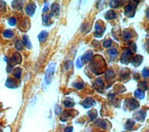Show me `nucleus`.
<instances>
[{
  "instance_id": "obj_1",
  "label": "nucleus",
  "mask_w": 149,
  "mask_h": 132,
  "mask_svg": "<svg viewBox=\"0 0 149 132\" xmlns=\"http://www.w3.org/2000/svg\"><path fill=\"white\" fill-rule=\"evenodd\" d=\"M89 67L91 70L95 75H99L103 73L106 68V62L101 56L96 55L93 59Z\"/></svg>"
},
{
  "instance_id": "obj_4",
  "label": "nucleus",
  "mask_w": 149,
  "mask_h": 132,
  "mask_svg": "<svg viewBox=\"0 0 149 132\" xmlns=\"http://www.w3.org/2000/svg\"><path fill=\"white\" fill-rule=\"evenodd\" d=\"M132 55H133V53L130 48H126L125 49L121 57L120 61L121 64L128 65L130 62V58Z\"/></svg>"
},
{
  "instance_id": "obj_25",
  "label": "nucleus",
  "mask_w": 149,
  "mask_h": 132,
  "mask_svg": "<svg viewBox=\"0 0 149 132\" xmlns=\"http://www.w3.org/2000/svg\"><path fill=\"white\" fill-rule=\"evenodd\" d=\"M24 45L23 43V41H22L21 40H18L15 43V47L18 51H22L24 47Z\"/></svg>"
},
{
  "instance_id": "obj_21",
  "label": "nucleus",
  "mask_w": 149,
  "mask_h": 132,
  "mask_svg": "<svg viewBox=\"0 0 149 132\" xmlns=\"http://www.w3.org/2000/svg\"><path fill=\"white\" fill-rule=\"evenodd\" d=\"M123 37L125 40H129L132 39L133 37V33L131 30H125L123 32Z\"/></svg>"
},
{
  "instance_id": "obj_26",
  "label": "nucleus",
  "mask_w": 149,
  "mask_h": 132,
  "mask_svg": "<svg viewBox=\"0 0 149 132\" xmlns=\"http://www.w3.org/2000/svg\"><path fill=\"white\" fill-rule=\"evenodd\" d=\"M115 76V75L114 72L111 70H107L106 73H105V77H106V79L107 80H110L114 78Z\"/></svg>"
},
{
  "instance_id": "obj_34",
  "label": "nucleus",
  "mask_w": 149,
  "mask_h": 132,
  "mask_svg": "<svg viewBox=\"0 0 149 132\" xmlns=\"http://www.w3.org/2000/svg\"><path fill=\"white\" fill-rule=\"evenodd\" d=\"M110 7L111 8H117L120 6V1H111L110 3Z\"/></svg>"
},
{
  "instance_id": "obj_36",
  "label": "nucleus",
  "mask_w": 149,
  "mask_h": 132,
  "mask_svg": "<svg viewBox=\"0 0 149 132\" xmlns=\"http://www.w3.org/2000/svg\"><path fill=\"white\" fill-rule=\"evenodd\" d=\"M108 53L111 57H115L117 55L118 51L115 48H111L108 51Z\"/></svg>"
},
{
  "instance_id": "obj_15",
  "label": "nucleus",
  "mask_w": 149,
  "mask_h": 132,
  "mask_svg": "<svg viewBox=\"0 0 149 132\" xmlns=\"http://www.w3.org/2000/svg\"><path fill=\"white\" fill-rule=\"evenodd\" d=\"M95 124L98 126V127L103 128L104 129H108L109 126H111L110 123H109L108 121L104 119H98L96 121Z\"/></svg>"
},
{
  "instance_id": "obj_18",
  "label": "nucleus",
  "mask_w": 149,
  "mask_h": 132,
  "mask_svg": "<svg viewBox=\"0 0 149 132\" xmlns=\"http://www.w3.org/2000/svg\"><path fill=\"white\" fill-rule=\"evenodd\" d=\"M48 37V33L46 31V30H43V31L41 32L38 35V39L40 43H44L46 40L47 39Z\"/></svg>"
},
{
  "instance_id": "obj_45",
  "label": "nucleus",
  "mask_w": 149,
  "mask_h": 132,
  "mask_svg": "<svg viewBox=\"0 0 149 132\" xmlns=\"http://www.w3.org/2000/svg\"><path fill=\"white\" fill-rule=\"evenodd\" d=\"M14 66H13L12 64H8V66L7 67V72L8 73H10L12 72V70L13 69V68Z\"/></svg>"
},
{
  "instance_id": "obj_5",
  "label": "nucleus",
  "mask_w": 149,
  "mask_h": 132,
  "mask_svg": "<svg viewBox=\"0 0 149 132\" xmlns=\"http://www.w3.org/2000/svg\"><path fill=\"white\" fill-rule=\"evenodd\" d=\"M105 30H106V29L104 28L103 23L100 22H97L95 24V37L98 38L101 37L104 34Z\"/></svg>"
},
{
  "instance_id": "obj_38",
  "label": "nucleus",
  "mask_w": 149,
  "mask_h": 132,
  "mask_svg": "<svg viewBox=\"0 0 149 132\" xmlns=\"http://www.w3.org/2000/svg\"><path fill=\"white\" fill-rule=\"evenodd\" d=\"M142 76L143 78H147L149 77V69L147 68H143V69L142 70Z\"/></svg>"
},
{
  "instance_id": "obj_7",
  "label": "nucleus",
  "mask_w": 149,
  "mask_h": 132,
  "mask_svg": "<svg viewBox=\"0 0 149 132\" xmlns=\"http://www.w3.org/2000/svg\"><path fill=\"white\" fill-rule=\"evenodd\" d=\"M60 6L58 4L54 3L52 4L51 7V12L49 13L50 18L52 17H58L59 15Z\"/></svg>"
},
{
  "instance_id": "obj_11",
  "label": "nucleus",
  "mask_w": 149,
  "mask_h": 132,
  "mask_svg": "<svg viewBox=\"0 0 149 132\" xmlns=\"http://www.w3.org/2000/svg\"><path fill=\"white\" fill-rule=\"evenodd\" d=\"M36 9V5L34 3H30L27 5L25 11L27 15L30 16H33L34 14Z\"/></svg>"
},
{
  "instance_id": "obj_32",
  "label": "nucleus",
  "mask_w": 149,
  "mask_h": 132,
  "mask_svg": "<svg viewBox=\"0 0 149 132\" xmlns=\"http://www.w3.org/2000/svg\"><path fill=\"white\" fill-rule=\"evenodd\" d=\"M22 74V69L20 68H16L14 69L13 71V75H14L15 78L17 79H19L21 78Z\"/></svg>"
},
{
  "instance_id": "obj_35",
  "label": "nucleus",
  "mask_w": 149,
  "mask_h": 132,
  "mask_svg": "<svg viewBox=\"0 0 149 132\" xmlns=\"http://www.w3.org/2000/svg\"><path fill=\"white\" fill-rule=\"evenodd\" d=\"M73 86L74 87H75L77 89L81 90L84 87V83H83V82H76V83H74L73 84Z\"/></svg>"
},
{
  "instance_id": "obj_20",
  "label": "nucleus",
  "mask_w": 149,
  "mask_h": 132,
  "mask_svg": "<svg viewBox=\"0 0 149 132\" xmlns=\"http://www.w3.org/2000/svg\"><path fill=\"white\" fill-rule=\"evenodd\" d=\"M23 1H13L11 3V5L13 9L16 10H21L22 9Z\"/></svg>"
},
{
  "instance_id": "obj_27",
  "label": "nucleus",
  "mask_w": 149,
  "mask_h": 132,
  "mask_svg": "<svg viewBox=\"0 0 149 132\" xmlns=\"http://www.w3.org/2000/svg\"><path fill=\"white\" fill-rule=\"evenodd\" d=\"M3 35L5 38H12L14 35V33L11 29H8L5 30L3 33Z\"/></svg>"
},
{
  "instance_id": "obj_19",
  "label": "nucleus",
  "mask_w": 149,
  "mask_h": 132,
  "mask_svg": "<svg viewBox=\"0 0 149 132\" xmlns=\"http://www.w3.org/2000/svg\"><path fill=\"white\" fill-rule=\"evenodd\" d=\"M23 43L24 45L27 48L29 49H32V44L29 39V37L27 35H24L23 36Z\"/></svg>"
},
{
  "instance_id": "obj_31",
  "label": "nucleus",
  "mask_w": 149,
  "mask_h": 132,
  "mask_svg": "<svg viewBox=\"0 0 149 132\" xmlns=\"http://www.w3.org/2000/svg\"><path fill=\"white\" fill-rule=\"evenodd\" d=\"M116 28H117V30H116V31H117V32H115L114 29H112V32H111V33L112 34L113 37H114L115 39L118 40V37L120 36L121 32H120V27H118V26H117V27H116Z\"/></svg>"
},
{
  "instance_id": "obj_42",
  "label": "nucleus",
  "mask_w": 149,
  "mask_h": 132,
  "mask_svg": "<svg viewBox=\"0 0 149 132\" xmlns=\"http://www.w3.org/2000/svg\"><path fill=\"white\" fill-rule=\"evenodd\" d=\"M49 18H50V16H49V15H46L43 16V23L44 24V25H47V24Z\"/></svg>"
},
{
  "instance_id": "obj_44",
  "label": "nucleus",
  "mask_w": 149,
  "mask_h": 132,
  "mask_svg": "<svg viewBox=\"0 0 149 132\" xmlns=\"http://www.w3.org/2000/svg\"><path fill=\"white\" fill-rule=\"evenodd\" d=\"M61 111H62V108L60 106L57 105L56 106H55V113H56V115L60 114Z\"/></svg>"
},
{
  "instance_id": "obj_50",
  "label": "nucleus",
  "mask_w": 149,
  "mask_h": 132,
  "mask_svg": "<svg viewBox=\"0 0 149 132\" xmlns=\"http://www.w3.org/2000/svg\"><path fill=\"white\" fill-rule=\"evenodd\" d=\"M146 17H147V18L149 19V7L147 8V10H146Z\"/></svg>"
},
{
  "instance_id": "obj_6",
  "label": "nucleus",
  "mask_w": 149,
  "mask_h": 132,
  "mask_svg": "<svg viewBox=\"0 0 149 132\" xmlns=\"http://www.w3.org/2000/svg\"><path fill=\"white\" fill-rule=\"evenodd\" d=\"M125 104L129 109L132 110L136 109L140 106L139 103H138L135 99L133 98L126 99L125 101Z\"/></svg>"
},
{
  "instance_id": "obj_2",
  "label": "nucleus",
  "mask_w": 149,
  "mask_h": 132,
  "mask_svg": "<svg viewBox=\"0 0 149 132\" xmlns=\"http://www.w3.org/2000/svg\"><path fill=\"white\" fill-rule=\"evenodd\" d=\"M56 63L51 62L49 64L47 68V69L46 70V73L44 76V82L46 85H49L51 84L52 78L54 75L55 70H56Z\"/></svg>"
},
{
  "instance_id": "obj_48",
  "label": "nucleus",
  "mask_w": 149,
  "mask_h": 132,
  "mask_svg": "<svg viewBox=\"0 0 149 132\" xmlns=\"http://www.w3.org/2000/svg\"><path fill=\"white\" fill-rule=\"evenodd\" d=\"M73 128L72 126H69V127L66 128L65 129V132H72Z\"/></svg>"
},
{
  "instance_id": "obj_52",
  "label": "nucleus",
  "mask_w": 149,
  "mask_h": 132,
  "mask_svg": "<svg viewBox=\"0 0 149 132\" xmlns=\"http://www.w3.org/2000/svg\"><path fill=\"white\" fill-rule=\"evenodd\" d=\"M122 132H125V131H122Z\"/></svg>"
},
{
  "instance_id": "obj_16",
  "label": "nucleus",
  "mask_w": 149,
  "mask_h": 132,
  "mask_svg": "<svg viewBox=\"0 0 149 132\" xmlns=\"http://www.w3.org/2000/svg\"><path fill=\"white\" fill-rule=\"evenodd\" d=\"M93 86L96 90L98 91V92H100V91H101L103 89L104 86L103 79L100 78H97L95 80V83H94Z\"/></svg>"
},
{
  "instance_id": "obj_33",
  "label": "nucleus",
  "mask_w": 149,
  "mask_h": 132,
  "mask_svg": "<svg viewBox=\"0 0 149 132\" xmlns=\"http://www.w3.org/2000/svg\"><path fill=\"white\" fill-rule=\"evenodd\" d=\"M70 116H71L70 112L65 111L63 112V115L62 116V117L61 118V120L62 121V122H65V121H66L68 119V118Z\"/></svg>"
},
{
  "instance_id": "obj_49",
  "label": "nucleus",
  "mask_w": 149,
  "mask_h": 132,
  "mask_svg": "<svg viewBox=\"0 0 149 132\" xmlns=\"http://www.w3.org/2000/svg\"><path fill=\"white\" fill-rule=\"evenodd\" d=\"M69 61L67 62V63H66V64H65L66 68H67V69L71 68H72V67H73V63L72 62H71L70 64H69Z\"/></svg>"
},
{
  "instance_id": "obj_23",
  "label": "nucleus",
  "mask_w": 149,
  "mask_h": 132,
  "mask_svg": "<svg viewBox=\"0 0 149 132\" xmlns=\"http://www.w3.org/2000/svg\"><path fill=\"white\" fill-rule=\"evenodd\" d=\"M116 18V13L114 11L110 10L105 14V18L107 20H112Z\"/></svg>"
},
{
  "instance_id": "obj_22",
  "label": "nucleus",
  "mask_w": 149,
  "mask_h": 132,
  "mask_svg": "<svg viewBox=\"0 0 149 132\" xmlns=\"http://www.w3.org/2000/svg\"><path fill=\"white\" fill-rule=\"evenodd\" d=\"M134 95L135 96V97L138 99H140V100H142V99L145 98V92L140 89H137L136 91H135L134 93Z\"/></svg>"
},
{
  "instance_id": "obj_8",
  "label": "nucleus",
  "mask_w": 149,
  "mask_h": 132,
  "mask_svg": "<svg viewBox=\"0 0 149 132\" xmlns=\"http://www.w3.org/2000/svg\"><path fill=\"white\" fill-rule=\"evenodd\" d=\"M21 62H22V57L21 55V54L18 53V52H16V53H13V54L12 55V58L11 59H10V62L9 64H12L13 66H14L16 64V65L20 64Z\"/></svg>"
},
{
  "instance_id": "obj_13",
  "label": "nucleus",
  "mask_w": 149,
  "mask_h": 132,
  "mask_svg": "<svg viewBox=\"0 0 149 132\" xmlns=\"http://www.w3.org/2000/svg\"><path fill=\"white\" fill-rule=\"evenodd\" d=\"M30 27V23L29 19L25 18L23 19V21L20 23L19 28L23 32H26L27 30H29Z\"/></svg>"
},
{
  "instance_id": "obj_37",
  "label": "nucleus",
  "mask_w": 149,
  "mask_h": 132,
  "mask_svg": "<svg viewBox=\"0 0 149 132\" xmlns=\"http://www.w3.org/2000/svg\"><path fill=\"white\" fill-rule=\"evenodd\" d=\"M83 65V61L82 60V57L81 56L78 57V58L77 59L76 61V67L78 69H81L82 68Z\"/></svg>"
},
{
  "instance_id": "obj_9",
  "label": "nucleus",
  "mask_w": 149,
  "mask_h": 132,
  "mask_svg": "<svg viewBox=\"0 0 149 132\" xmlns=\"http://www.w3.org/2000/svg\"><path fill=\"white\" fill-rule=\"evenodd\" d=\"M82 105L85 108L87 109L90 108L91 107L96 105V101L93 98L91 97H87L82 103Z\"/></svg>"
},
{
  "instance_id": "obj_29",
  "label": "nucleus",
  "mask_w": 149,
  "mask_h": 132,
  "mask_svg": "<svg viewBox=\"0 0 149 132\" xmlns=\"http://www.w3.org/2000/svg\"><path fill=\"white\" fill-rule=\"evenodd\" d=\"M135 125V122L131 119H128L125 124V128L126 130H131Z\"/></svg>"
},
{
  "instance_id": "obj_24",
  "label": "nucleus",
  "mask_w": 149,
  "mask_h": 132,
  "mask_svg": "<svg viewBox=\"0 0 149 132\" xmlns=\"http://www.w3.org/2000/svg\"><path fill=\"white\" fill-rule=\"evenodd\" d=\"M63 105L67 108H72V107L74 106V103L72 99H71V98H67L63 101Z\"/></svg>"
},
{
  "instance_id": "obj_10",
  "label": "nucleus",
  "mask_w": 149,
  "mask_h": 132,
  "mask_svg": "<svg viewBox=\"0 0 149 132\" xmlns=\"http://www.w3.org/2000/svg\"><path fill=\"white\" fill-rule=\"evenodd\" d=\"M5 86L9 89H16L18 87V82L13 78H8L5 82Z\"/></svg>"
},
{
  "instance_id": "obj_12",
  "label": "nucleus",
  "mask_w": 149,
  "mask_h": 132,
  "mask_svg": "<svg viewBox=\"0 0 149 132\" xmlns=\"http://www.w3.org/2000/svg\"><path fill=\"white\" fill-rule=\"evenodd\" d=\"M134 118L137 121L143 122L145 120V118L146 116V112L142 110L137 111L133 115Z\"/></svg>"
},
{
  "instance_id": "obj_14",
  "label": "nucleus",
  "mask_w": 149,
  "mask_h": 132,
  "mask_svg": "<svg viewBox=\"0 0 149 132\" xmlns=\"http://www.w3.org/2000/svg\"><path fill=\"white\" fill-rule=\"evenodd\" d=\"M93 56V52L92 51H88L84 54V55L82 57V60L83 64H86L89 62L92 59Z\"/></svg>"
},
{
  "instance_id": "obj_3",
  "label": "nucleus",
  "mask_w": 149,
  "mask_h": 132,
  "mask_svg": "<svg viewBox=\"0 0 149 132\" xmlns=\"http://www.w3.org/2000/svg\"><path fill=\"white\" fill-rule=\"evenodd\" d=\"M139 1H133L126 5L125 9H124L125 15L128 18H133L135 15L136 7L138 4H139Z\"/></svg>"
},
{
  "instance_id": "obj_40",
  "label": "nucleus",
  "mask_w": 149,
  "mask_h": 132,
  "mask_svg": "<svg viewBox=\"0 0 149 132\" xmlns=\"http://www.w3.org/2000/svg\"><path fill=\"white\" fill-rule=\"evenodd\" d=\"M6 11V3L4 1H0V11Z\"/></svg>"
},
{
  "instance_id": "obj_39",
  "label": "nucleus",
  "mask_w": 149,
  "mask_h": 132,
  "mask_svg": "<svg viewBox=\"0 0 149 132\" xmlns=\"http://www.w3.org/2000/svg\"><path fill=\"white\" fill-rule=\"evenodd\" d=\"M8 24L11 26H14L16 24V19L14 17H11L8 20Z\"/></svg>"
},
{
  "instance_id": "obj_41",
  "label": "nucleus",
  "mask_w": 149,
  "mask_h": 132,
  "mask_svg": "<svg viewBox=\"0 0 149 132\" xmlns=\"http://www.w3.org/2000/svg\"><path fill=\"white\" fill-rule=\"evenodd\" d=\"M112 44V40L111 39L105 40L103 43V46L106 48H108L111 46Z\"/></svg>"
},
{
  "instance_id": "obj_46",
  "label": "nucleus",
  "mask_w": 149,
  "mask_h": 132,
  "mask_svg": "<svg viewBox=\"0 0 149 132\" xmlns=\"http://www.w3.org/2000/svg\"><path fill=\"white\" fill-rule=\"evenodd\" d=\"M147 82H142L140 84V86H141L143 89H145V90H147L148 88H147V84L146 83Z\"/></svg>"
},
{
  "instance_id": "obj_28",
  "label": "nucleus",
  "mask_w": 149,
  "mask_h": 132,
  "mask_svg": "<svg viewBox=\"0 0 149 132\" xmlns=\"http://www.w3.org/2000/svg\"><path fill=\"white\" fill-rule=\"evenodd\" d=\"M129 74H130V71L127 69H123L121 72V78L123 80L128 78L129 76Z\"/></svg>"
},
{
  "instance_id": "obj_51",
  "label": "nucleus",
  "mask_w": 149,
  "mask_h": 132,
  "mask_svg": "<svg viewBox=\"0 0 149 132\" xmlns=\"http://www.w3.org/2000/svg\"><path fill=\"white\" fill-rule=\"evenodd\" d=\"M0 132H2V131L1 130V129H0Z\"/></svg>"
},
{
  "instance_id": "obj_47",
  "label": "nucleus",
  "mask_w": 149,
  "mask_h": 132,
  "mask_svg": "<svg viewBox=\"0 0 149 132\" xmlns=\"http://www.w3.org/2000/svg\"><path fill=\"white\" fill-rule=\"evenodd\" d=\"M48 9H49V4L48 3H46V5H44V7L43 9V11H42L43 13H44V12H46L47 11H48Z\"/></svg>"
},
{
  "instance_id": "obj_17",
  "label": "nucleus",
  "mask_w": 149,
  "mask_h": 132,
  "mask_svg": "<svg viewBox=\"0 0 149 132\" xmlns=\"http://www.w3.org/2000/svg\"><path fill=\"white\" fill-rule=\"evenodd\" d=\"M143 57L142 55H137L135 56L132 59L131 63L135 67H138L141 65L143 62Z\"/></svg>"
},
{
  "instance_id": "obj_43",
  "label": "nucleus",
  "mask_w": 149,
  "mask_h": 132,
  "mask_svg": "<svg viewBox=\"0 0 149 132\" xmlns=\"http://www.w3.org/2000/svg\"><path fill=\"white\" fill-rule=\"evenodd\" d=\"M128 45L129 46L131 47V50H133L135 52H136V44L133 42H129L128 43Z\"/></svg>"
},
{
  "instance_id": "obj_30",
  "label": "nucleus",
  "mask_w": 149,
  "mask_h": 132,
  "mask_svg": "<svg viewBox=\"0 0 149 132\" xmlns=\"http://www.w3.org/2000/svg\"><path fill=\"white\" fill-rule=\"evenodd\" d=\"M87 114L89 115L90 120H94L95 119L96 117L97 116V112L96 111L95 109H92L91 111H89L87 112Z\"/></svg>"
}]
</instances>
